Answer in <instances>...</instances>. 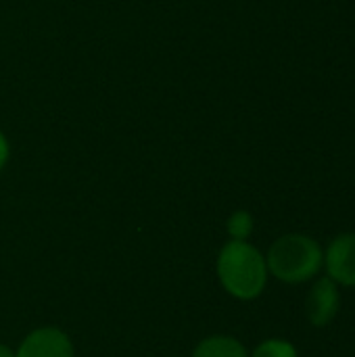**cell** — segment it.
<instances>
[{"label":"cell","mask_w":355,"mask_h":357,"mask_svg":"<svg viewBox=\"0 0 355 357\" xmlns=\"http://www.w3.org/2000/svg\"><path fill=\"white\" fill-rule=\"evenodd\" d=\"M266 257L247 241H230L218 257V276L228 295L251 301L257 299L268 282Z\"/></svg>","instance_id":"cell-1"},{"label":"cell","mask_w":355,"mask_h":357,"mask_svg":"<svg viewBox=\"0 0 355 357\" xmlns=\"http://www.w3.org/2000/svg\"><path fill=\"white\" fill-rule=\"evenodd\" d=\"M268 272L282 282L299 284L312 280L324 266L320 245L303 234H287L278 238L266 257Z\"/></svg>","instance_id":"cell-2"},{"label":"cell","mask_w":355,"mask_h":357,"mask_svg":"<svg viewBox=\"0 0 355 357\" xmlns=\"http://www.w3.org/2000/svg\"><path fill=\"white\" fill-rule=\"evenodd\" d=\"M15 357H75V351L71 339L63 331L44 326L31 331L23 339Z\"/></svg>","instance_id":"cell-3"},{"label":"cell","mask_w":355,"mask_h":357,"mask_svg":"<svg viewBox=\"0 0 355 357\" xmlns=\"http://www.w3.org/2000/svg\"><path fill=\"white\" fill-rule=\"evenodd\" d=\"M324 268L328 278L337 284L355 287V234H341L328 245Z\"/></svg>","instance_id":"cell-4"},{"label":"cell","mask_w":355,"mask_h":357,"mask_svg":"<svg viewBox=\"0 0 355 357\" xmlns=\"http://www.w3.org/2000/svg\"><path fill=\"white\" fill-rule=\"evenodd\" d=\"M339 305H341L339 284L335 280H331L328 276L320 278L312 287V293H310L308 303H305L308 320L314 326L324 328V326H328L335 320V316L339 312Z\"/></svg>","instance_id":"cell-5"},{"label":"cell","mask_w":355,"mask_h":357,"mask_svg":"<svg viewBox=\"0 0 355 357\" xmlns=\"http://www.w3.org/2000/svg\"><path fill=\"white\" fill-rule=\"evenodd\" d=\"M192 357H249V354L241 341H236L232 337L216 335V337L201 341L195 347Z\"/></svg>","instance_id":"cell-6"},{"label":"cell","mask_w":355,"mask_h":357,"mask_svg":"<svg viewBox=\"0 0 355 357\" xmlns=\"http://www.w3.org/2000/svg\"><path fill=\"white\" fill-rule=\"evenodd\" d=\"M249 357H299L297 349L285 339H268L255 347Z\"/></svg>","instance_id":"cell-7"},{"label":"cell","mask_w":355,"mask_h":357,"mask_svg":"<svg viewBox=\"0 0 355 357\" xmlns=\"http://www.w3.org/2000/svg\"><path fill=\"white\" fill-rule=\"evenodd\" d=\"M253 232V218L249 211H236L228 220V234L232 241H247Z\"/></svg>","instance_id":"cell-8"},{"label":"cell","mask_w":355,"mask_h":357,"mask_svg":"<svg viewBox=\"0 0 355 357\" xmlns=\"http://www.w3.org/2000/svg\"><path fill=\"white\" fill-rule=\"evenodd\" d=\"M6 159H8V144H6V138L0 134V169L4 167Z\"/></svg>","instance_id":"cell-9"},{"label":"cell","mask_w":355,"mask_h":357,"mask_svg":"<svg viewBox=\"0 0 355 357\" xmlns=\"http://www.w3.org/2000/svg\"><path fill=\"white\" fill-rule=\"evenodd\" d=\"M0 357H15V354H13L6 345H2V343H0Z\"/></svg>","instance_id":"cell-10"}]
</instances>
